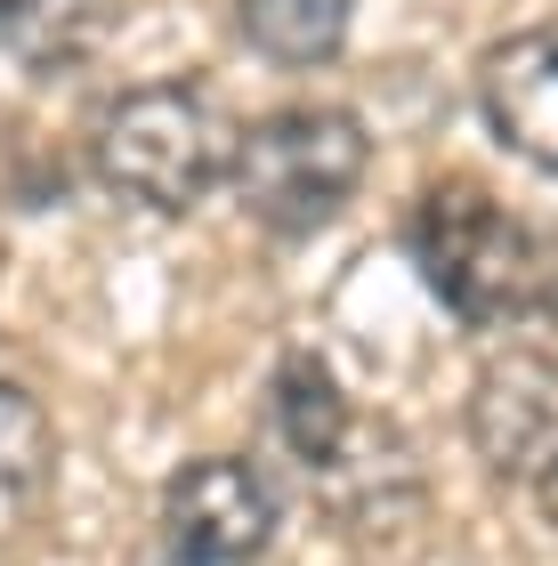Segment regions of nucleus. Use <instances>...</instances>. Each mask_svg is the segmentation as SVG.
I'll list each match as a JSON object with an SVG mask.
<instances>
[{"label": "nucleus", "instance_id": "8", "mask_svg": "<svg viewBox=\"0 0 558 566\" xmlns=\"http://www.w3.org/2000/svg\"><path fill=\"white\" fill-rule=\"evenodd\" d=\"M316 485L333 502V518H357V526H389L421 502V478H413V461H404L389 421H357V437L316 470Z\"/></svg>", "mask_w": 558, "mask_h": 566}, {"label": "nucleus", "instance_id": "10", "mask_svg": "<svg viewBox=\"0 0 558 566\" xmlns=\"http://www.w3.org/2000/svg\"><path fill=\"white\" fill-rule=\"evenodd\" d=\"M348 17H357V0H235V33L251 57L299 65V73L340 57Z\"/></svg>", "mask_w": 558, "mask_h": 566}, {"label": "nucleus", "instance_id": "9", "mask_svg": "<svg viewBox=\"0 0 558 566\" xmlns=\"http://www.w3.org/2000/svg\"><path fill=\"white\" fill-rule=\"evenodd\" d=\"M49 485H57V429H49L41 397L0 380V551L41 518Z\"/></svg>", "mask_w": 558, "mask_h": 566}, {"label": "nucleus", "instance_id": "12", "mask_svg": "<svg viewBox=\"0 0 558 566\" xmlns=\"http://www.w3.org/2000/svg\"><path fill=\"white\" fill-rule=\"evenodd\" d=\"M535 494H543V518H550V526H558V470H550V478H543V485H535Z\"/></svg>", "mask_w": 558, "mask_h": 566}, {"label": "nucleus", "instance_id": "7", "mask_svg": "<svg viewBox=\"0 0 558 566\" xmlns=\"http://www.w3.org/2000/svg\"><path fill=\"white\" fill-rule=\"evenodd\" d=\"M267 421H275V437H284V453L299 461V470H324L348 437H357V405H348V389L333 373H324V356H308V348H292L284 365H275V380H267Z\"/></svg>", "mask_w": 558, "mask_h": 566}, {"label": "nucleus", "instance_id": "4", "mask_svg": "<svg viewBox=\"0 0 558 566\" xmlns=\"http://www.w3.org/2000/svg\"><path fill=\"white\" fill-rule=\"evenodd\" d=\"M267 543H275V485L251 461L211 453L162 485V510H155L162 566H243Z\"/></svg>", "mask_w": 558, "mask_h": 566}, {"label": "nucleus", "instance_id": "6", "mask_svg": "<svg viewBox=\"0 0 558 566\" xmlns=\"http://www.w3.org/2000/svg\"><path fill=\"white\" fill-rule=\"evenodd\" d=\"M477 106H486V130L518 163L558 170V24H535V33H510L486 49Z\"/></svg>", "mask_w": 558, "mask_h": 566}, {"label": "nucleus", "instance_id": "11", "mask_svg": "<svg viewBox=\"0 0 558 566\" xmlns=\"http://www.w3.org/2000/svg\"><path fill=\"white\" fill-rule=\"evenodd\" d=\"M114 0H0V49L24 65H73L106 41Z\"/></svg>", "mask_w": 558, "mask_h": 566}, {"label": "nucleus", "instance_id": "13", "mask_svg": "<svg viewBox=\"0 0 558 566\" xmlns=\"http://www.w3.org/2000/svg\"><path fill=\"white\" fill-rule=\"evenodd\" d=\"M550 324H558V292H550Z\"/></svg>", "mask_w": 558, "mask_h": 566}, {"label": "nucleus", "instance_id": "5", "mask_svg": "<svg viewBox=\"0 0 558 566\" xmlns=\"http://www.w3.org/2000/svg\"><path fill=\"white\" fill-rule=\"evenodd\" d=\"M470 446L502 478L543 485L558 470V356L543 348H502L470 389Z\"/></svg>", "mask_w": 558, "mask_h": 566}, {"label": "nucleus", "instance_id": "1", "mask_svg": "<svg viewBox=\"0 0 558 566\" xmlns=\"http://www.w3.org/2000/svg\"><path fill=\"white\" fill-rule=\"evenodd\" d=\"M404 251H413L421 283L438 292V307H453L462 324H518L535 307H550L558 292V251L510 202H494L470 178H438L421 195Z\"/></svg>", "mask_w": 558, "mask_h": 566}, {"label": "nucleus", "instance_id": "3", "mask_svg": "<svg viewBox=\"0 0 558 566\" xmlns=\"http://www.w3.org/2000/svg\"><path fill=\"white\" fill-rule=\"evenodd\" d=\"M227 154H235V146H227V130H219L211 97L187 90V82H138V90H122L114 106L97 114V138H90L97 178H106L122 202L162 211V219L194 211V202L219 187Z\"/></svg>", "mask_w": 558, "mask_h": 566}, {"label": "nucleus", "instance_id": "2", "mask_svg": "<svg viewBox=\"0 0 558 566\" xmlns=\"http://www.w3.org/2000/svg\"><path fill=\"white\" fill-rule=\"evenodd\" d=\"M372 138L357 114L340 106H275L227 154V187L275 243H299L316 227H333L348 211V195L365 187Z\"/></svg>", "mask_w": 558, "mask_h": 566}]
</instances>
